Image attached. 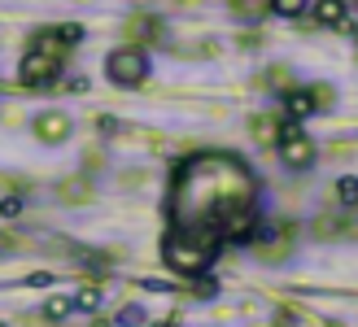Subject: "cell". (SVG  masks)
I'll use <instances>...</instances> for the list:
<instances>
[{"label": "cell", "instance_id": "21", "mask_svg": "<svg viewBox=\"0 0 358 327\" xmlns=\"http://www.w3.org/2000/svg\"><path fill=\"white\" fill-rule=\"evenodd\" d=\"M0 327H9V323H0Z\"/></svg>", "mask_w": 358, "mask_h": 327}, {"label": "cell", "instance_id": "13", "mask_svg": "<svg viewBox=\"0 0 358 327\" xmlns=\"http://www.w3.org/2000/svg\"><path fill=\"white\" fill-rule=\"evenodd\" d=\"M145 323V305H122L118 310V327H140Z\"/></svg>", "mask_w": 358, "mask_h": 327}, {"label": "cell", "instance_id": "1", "mask_svg": "<svg viewBox=\"0 0 358 327\" xmlns=\"http://www.w3.org/2000/svg\"><path fill=\"white\" fill-rule=\"evenodd\" d=\"M254 175L231 153L188 157L171 175L166 218L171 227L201 235L206 245H249L254 240Z\"/></svg>", "mask_w": 358, "mask_h": 327}, {"label": "cell", "instance_id": "2", "mask_svg": "<svg viewBox=\"0 0 358 327\" xmlns=\"http://www.w3.org/2000/svg\"><path fill=\"white\" fill-rule=\"evenodd\" d=\"M214 258H219V249L206 245L201 235H188V231H179V227H171L162 235V262L171 270H179V275H188V279H201L206 270L214 266Z\"/></svg>", "mask_w": 358, "mask_h": 327}, {"label": "cell", "instance_id": "16", "mask_svg": "<svg viewBox=\"0 0 358 327\" xmlns=\"http://www.w3.org/2000/svg\"><path fill=\"white\" fill-rule=\"evenodd\" d=\"M52 284V270H35V275H27V288H48Z\"/></svg>", "mask_w": 358, "mask_h": 327}, {"label": "cell", "instance_id": "14", "mask_svg": "<svg viewBox=\"0 0 358 327\" xmlns=\"http://www.w3.org/2000/svg\"><path fill=\"white\" fill-rule=\"evenodd\" d=\"M52 35H57V40H62L66 48H70V44H79V40H83V27H75V22H70V27H57Z\"/></svg>", "mask_w": 358, "mask_h": 327}, {"label": "cell", "instance_id": "9", "mask_svg": "<svg viewBox=\"0 0 358 327\" xmlns=\"http://www.w3.org/2000/svg\"><path fill=\"white\" fill-rule=\"evenodd\" d=\"M101 301H105V297H101V288H96V284H87V288H79V293L70 297V305H75V310H83V314H96V310H101Z\"/></svg>", "mask_w": 358, "mask_h": 327}, {"label": "cell", "instance_id": "6", "mask_svg": "<svg viewBox=\"0 0 358 327\" xmlns=\"http://www.w3.org/2000/svg\"><path fill=\"white\" fill-rule=\"evenodd\" d=\"M31 131L40 136L44 144H62V140L70 136V118L62 114V109H48V114H40V118L31 122Z\"/></svg>", "mask_w": 358, "mask_h": 327}, {"label": "cell", "instance_id": "11", "mask_svg": "<svg viewBox=\"0 0 358 327\" xmlns=\"http://www.w3.org/2000/svg\"><path fill=\"white\" fill-rule=\"evenodd\" d=\"M336 196H341L345 205H354L358 201V179L354 175H341V179H336Z\"/></svg>", "mask_w": 358, "mask_h": 327}, {"label": "cell", "instance_id": "20", "mask_svg": "<svg viewBox=\"0 0 358 327\" xmlns=\"http://www.w3.org/2000/svg\"><path fill=\"white\" fill-rule=\"evenodd\" d=\"M153 327H175V319H162V323H153Z\"/></svg>", "mask_w": 358, "mask_h": 327}, {"label": "cell", "instance_id": "5", "mask_svg": "<svg viewBox=\"0 0 358 327\" xmlns=\"http://www.w3.org/2000/svg\"><path fill=\"white\" fill-rule=\"evenodd\" d=\"M57 75H62V57H57V52H44V48L27 52V61H22V83L27 87H48Z\"/></svg>", "mask_w": 358, "mask_h": 327}, {"label": "cell", "instance_id": "10", "mask_svg": "<svg viewBox=\"0 0 358 327\" xmlns=\"http://www.w3.org/2000/svg\"><path fill=\"white\" fill-rule=\"evenodd\" d=\"M70 310H75V305H70V297H52V301H44V319H48V323H62Z\"/></svg>", "mask_w": 358, "mask_h": 327}, {"label": "cell", "instance_id": "17", "mask_svg": "<svg viewBox=\"0 0 358 327\" xmlns=\"http://www.w3.org/2000/svg\"><path fill=\"white\" fill-rule=\"evenodd\" d=\"M96 131H101V136H114V131H118V118H114V114L96 118Z\"/></svg>", "mask_w": 358, "mask_h": 327}, {"label": "cell", "instance_id": "12", "mask_svg": "<svg viewBox=\"0 0 358 327\" xmlns=\"http://www.w3.org/2000/svg\"><path fill=\"white\" fill-rule=\"evenodd\" d=\"M266 9H275L280 17H297L301 9H306V0H266Z\"/></svg>", "mask_w": 358, "mask_h": 327}, {"label": "cell", "instance_id": "19", "mask_svg": "<svg viewBox=\"0 0 358 327\" xmlns=\"http://www.w3.org/2000/svg\"><path fill=\"white\" fill-rule=\"evenodd\" d=\"M196 293H201V297H214V293H219V284H214V279H210V275H206V279H201V284H196Z\"/></svg>", "mask_w": 358, "mask_h": 327}, {"label": "cell", "instance_id": "18", "mask_svg": "<svg viewBox=\"0 0 358 327\" xmlns=\"http://www.w3.org/2000/svg\"><path fill=\"white\" fill-rule=\"evenodd\" d=\"M140 288L145 293H171V284H162V279H140Z\"/></svg>", "mask_w": 358, "mask_h": 327}, {"label": "cell", "instance_id": "15", "mask_svg": "<svg viewBox=\"0 0 358 327\" xmlns=\"http://www.w3.org/2000/svg\"><path fill=\"white\" fill-rule=\"evenodd\" d=\"M22 210H27L22 196H5V201H0V218H17Z\"/></svg>", "mask_w": 358, "mask_h": 327}, {"label": "cell", "instance_id": "7", "mask_svg": "<svg viewBox=\"0 0 358 327\" xmlns=\"http://www.w3.org/2000/svg\"><path fill=\"white\" fill-rule=\"evenodd\" d=\"M345 17H350L345 0H319L315 5V22L319 27H345Z\"/></svg>", "mask_w": 358, "mask_h": 327}, {"label": "cell", "instance_id": "8", "mask_svg": "<svg viewBox=\"0 0 358 327\" xmlns=\"http://www.w3.org/2000/svg\"><path fill=\"white\" fill-rule=\"evenodd\" d=\"M284 109H289L293 122H301V118H310L315 109H319V101H315L310 92H289V96H284Z\"/></svg>", "mask_w": 358, "mask_h": 327}, {"label": "cell", "instance_id": "3", "mask_svg": "<svg viewBox=\"0 0 358 327\" xmlns=\"http://www.w3.org/2000/svg\"><path fill=\"white\" fill-rule=\"evenodd\" d=\"M105 75H110V83L118 87H136V83H145L149 75V57H145V48H118L110 61H105Z\"/></svg>", "mask_w": 358, "mask_h": 327}, {"label": "cell", "instance_id": "4", "mask_svg": "<svg viewBox=\"0 0 358 327\" xmlns=\"http://www.w3.org/2000/svg\"><path fill=\"white\" fill-rule=\"evenodd\" d=\"M280 157H284V166H293V170H306L310 161H315V144H310V136L301 131V122H284L280 126Z\"/></svg>", "mask_w": 358, "mask_h": 327}]
</instances>
